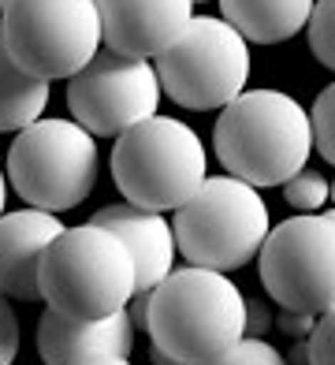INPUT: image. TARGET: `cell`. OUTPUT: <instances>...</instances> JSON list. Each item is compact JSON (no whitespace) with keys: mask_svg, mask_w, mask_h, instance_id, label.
Instances as JSON below:
<instances>
[{"mask_svg":"<svg viewBox=\"0 0 335 365\" xmlns=\"http://www.w3.org/2000/svg\"><path fill=\"white\" fill-rule=\"evenodd\" d=\"M160 90L179 108L212 112L231 105L249 82V41L224 15H194L157 56Z\"/></svg>","mask_w":335,"mask_h":365,"instance_id":"obj_7","label":"cell"},{"mask_svg":"<svg viewBox=\"0 0 335 365\" xmlns=\"http://www.w3.org/2000/svg\"><path fill=\"white\" fill-rule=\"evenodd\" d=\"M19 313L11 309V298L0 291V365H11L15 354H19Z\"/></svg>","mask_w":335,"mask_h":365,"instance_id":"obj_22","label":"cell"},{"mask_svg":"<svg viewBox=\"0 0 335 365\" xmlns=\"http://www.w3.org/2000/svg\"><path fill=\"white\" fill-rule=\"evenodd\" d=\"M309 123H313V149L335 168V82L316 93Z\"/></svg>","mask_w":335,"mask_h":365,"instance_id":"obj_18","label":"cell"},{"mask_svg":"<svg viewBox=\"0 0 335 365\" xmlns=\"http://www.w3.org/2000/svg\"><path fill=\"white\" fill-rule=\"evenodd\" d=\"M212 145L227 175L257 190L279 187L309 164L313 123L306 105L291 93L272 86L242 90L231 105L220 108Z\"/></svg>","mask_w":335,"mask_h":365,"instance_id":"obj_2","label":"cell"},{"mask_svg":"<svg viewBox=\"0 0 335 365\" xmlns=\"http://www.w3.org/2000/svg\"><path fill=\"white\" fill-rule=\"evenodd\" d=\"M38 287L48 309L67 317H112L134 298L130 250L100 224L63 227L41 254Z\"/></svg>","mask_w":335,"mask_h":365,"instance_id":"obj_3","label":"cell"},{"mask_svg":"<svg viewBox=\"0 0 335 365\" xmlns=\"http://www.w3.org/2000/svg\"><path fill=\"white\" fill-rule=\"evenodd\" d=\"M112 179L123 202L153 212H175L209 179L201 135L175 115H149L115 138Z\"/></svg>","mask_w":335,"mask_h":365,"instance_id":"obj_4","label":"cell"},{"mask_svg":"<svg viewBox=\"0 0 335 365\" xmlns=\"http://www.w3.org/2000/svg\"><path fill=\"white\" fill-rule=\"evenodd\" d=\"M205 365H291V361L283 358L264 336H242L234 346H227L220 358H212Z\"/></svg>","mask_w":335,"mask_h":365,"instance_id":"obj_20","label":"cell"},{"mask_svg":"<svg viewBox=\"0 0 335 365\" xmlns=\"http://www.w3.org/2000/svg\"><path fill=\"white\" fill-rule=\"evenodd\" d=\"M321 217H324V220H331V224H335V205H331V209H324V212H321Z\"/></svg>","mask_w":335,"mask_h":365,"instance_id":"obj_29","label":"cell"},{"mask_svg":"<svg viewBox=\"0 0 335 365\" xmlns=\"http://www.w3.org/2000/svg\"><path fill=\"white\" fill-rule=\"evenodd\" d=\"M0 45L34 78H71L97 56L100 15L93 0H8Z\"/></svg>","mask_w":335,"mask_h":365,"instance_id":"obj_8","label":"cell"},{"mask_svg":"<svg viewBox=\"0 0 335 365\" xmlns=\"http://www.w3.org/2000/svg\"><path fill=\"white\" fill-rule=\"evenodd\" d=\"M316 317L313 313H291V309H279V331L291 339H309Z\"/></svg>","mask_w":335,"mask_h":365,"instance_id":"obj_23","label":"cell"},{"mask_svg":"<svg viewBox=\"0 0 335 365\" xmlns=\"http://www.w3.org/2000/svg\"><path fill=\"white\" fill-rule=\"evenodd\" d=\"M194 4H209V0H194Z\"/></svg>","mask_w":335,"mask_h":365,"instance_id":"obj_30","label":"cell"},{"mask_svg":"<svg viewBox=\"0 0 335 365\" xmlns=\"http://www.w3.org/2000/svg\"><path fill=\"white\" fill-rule=\"evenodd\" d=\"M4 4H8V0H0V8H4Z\"/></svg>","mask_w":335,"mask_h":365,"instance_id":"obj_31","label":"cell"},{"mask_svg":"<svg viewBox=\"0 0 335 365\" xmlns=\"http://www.w3.org/2000/svg\"><path fill=\"white\" fill-rule=\"evenodd\" d=\"M328 202L335 205V179H328Z\"/></svg>","mask_w":335,"mask_h":365,"instance_id":"obj_28","label":"cell"},{"mask_svg":"<svg viewBox=\"0 0 335 365\" xmlns=\"http://www.w3.org/2000/svg\"><path fill=\"white\" fill-rule=\"evenodd\" d=\"M4 205H8V175L0 168V217H4Z\"/></svg>","mask_w":335,"mask_h":365,"instance_id":"obj_27","label":"cell"},{"mask_svg":"<svg viewBox=\"0 0 335 365\" xmlns=\"http://www.w3.org/2000/svg\"><path fill=\"white\" fill-rule=\"evenodd\" d=\"M309 365H335V309L321 313L309 331Z\"/></svg>","mask_w":335,"mask_h":365,"instance_id":"obj_21","label":"cell"},{"mask_svg":"<svg viewBox=\"0 0 335 365\" xmlns=\"http://www.w3.org/2000/svg\"><path fill=\"white\" fill-rule=\"evenodd\" d=\"M257 261L261 284L279 309L313 317L335 309V224L321 212H298L268 227Z\"/></svg>","mask_w":335,"mask_h":365,"instance_id":"obj_9","label":"cell"},{"mask_svg":"<svg viewBox=\"0 0 335 365\" xmlns=\"http://www.w3.org/2000/svg\"><path fill=\"white\" fill-rule=\"evenodd\" d=\"M272 328V313L257 298H246V336H264Z\"/></svg>","mask_w":335,"mask_h":365,"instance_id":"obj_24","label":"cell"},{"mask_svg":"<svg viewBox=\"0 0 335 365\" xmlns=\"http://www.w3.org/2000/svg\"><path fill=\"white\" fill-rule=\"evenodd\" d=\"M134 328L127 309L112 317H67L60 309H45L38 321V354L45 365H67L82 354H120L130 358Z\"/></svg>","mask_w":335,"mask_h":365,"instance_id":"obj_14","label":"cell"},{"mask_svg":"<svg viewBox=\"0 0 335 365\" xmlns=\"http://www.w3.org/2000/svg\"><path fill=\"white\" fill-rule=\"evenodd\" d=\"M283 197H287V205L298 209V212H321L328 205V179L306 164L302 172H294L283 182Z\"/></svg>","mask_w":335,"mask_h":365,"instance_id":"obj_17","label":"cell"},{"mask_svg":"<svg viewBox=\"0 0 335 365\" xmlns=\"http://www.w3.org/2000/svg\"><path fill=\"white\" fill-rule=\"evenodd\" d=\"M90 224L115 231L134 261V294H149L160 279L175 269V231L164 212L138 209L130 202H112L93 212Z\"/></svg>","mask_w":335,"mask_h":365,"instance_id":"obj_12","label":"cell"},{"mask_svg":"<svg viewBox=\"0 0 335 365\" xmlns=\"http://www.w3.org/2000/svg\"><path fill=\"white\" fill-rule=\"evenodd\" d=\"M67 108L93 138H120L134 123L160 112L157 68L142 56L97 48L86 68L67 78Z\"/></svg>","mask_w":335,"mask_h":365,"instance_id":"obj_10","label":"cell"},{"mask_svg":"<svg viewBox=\"0 0 335 365\" xmlns=\"http://www.w3.org/2000/svg\"><path fill=\"white\" fill-rule=\"evenodd\" d=\"M67 365H130V361L120 354H82V358H71Z\"/></svg>","mask_w":335,"mask_h":365,"instance_id":"obj_25","label":"cell"},{"mask_svg":"<svg viewBox=\"0 0 335 365\" xmlns=\"http://www.w3.org/2000/svg\"><path fill=\"white\" fill-rule=\"evenodd\" d=\"M97 172V138L75 120H34L8 149L11 190L45 212L82 205L93 194Z\"/></svg>","mask_w":335,"mask_h":365,"instance_id":"obj_6","label":"cell"},{"mask_svg":"<svg viewBox=\"0 0 335 365\" xmlns=\"http://www.w3.org/2000/svg\"><path fill=\"white\" fill-rule=\"evenodd\" d=\"M142 331L175 365H205L246 336V294L216 269H172L145 298Z\"/></svg>","mask_w":335,"mask_h":365,"instance_id":"obj_1","label":"cell"},{"mask_svg":"<svg viewBox=\"0 0 335 365\" xmlns=\"http://www.w3.org/2000/svg\"><path fill=\"white\" fill-rule=\"evenodd\" d=\"M48 93H53L48 82L26 75L0 45V135L23 130L34 120H41V112L48 108Z\"/></svg>","mask_w":335,"mask_h":365,"instance_id":"obj_16","label":"cell"},{"mask_svg":"<svg viewBox=\"0 0 335 365\" xmlns=\"http://www.w3.org/2000/svg\"><path fill=\"white\" fill-rule=\"evenodd\" d=\"M306 26H309L313 56L321 60L328 71H335V0H316Z\"/></svg>","mask_w":335,"mask_h":365,"instance_id":"obj_19","label":"cell"},{"mask_svg":"<svg viewBox=\"0 0 335 365\" xmlns=\"http://www.w3.org/2000/svg\"><path fill=\"white\" fill-rule=\"evenodd\" d=\"M316 0H220L224 19L249 45H279L302 34Z\"/></svg>","mask_w":335,"mask_h":365,"instance_id":"obj_15","label":"cell"},{"mask_svg":"<svg viewBox=\"0 0 335 365\" xmlns=\"http://www.w3.org/2000/svg\"><path fill=\"white\" fill-rule=\"evenodd\" d=\"M100 15V41L123 56H160L187 23L194 0H93Z\"/></svg>","mask_w":335,"mask_h":365,"instance_id":"obj_11","label":"cell"},{"mask_svg":"<svg viewBox=\"0 0 335 365\" xmlns=\"http://www.w3.org/2000/svg\"><path fill=\"white\" fill-rule=\"evenodd\" d=\"M272 227L257 187L234 175H209L187 205L175 209V250L197 269L231 272L257 257Z\"/></svg>","mask_w":335,"mask_h":365,"instance_id":"obj_5","label":"cell"},{"mask_svg":"<svg viewBox=\"0 0 335 365\" xmlns=\"http://www.w3.org/2000/svg\"><path fill=\"white\" fill-rule=\"evenodd\" d=\"M287 361H294V365H309V339H294Z\"/></svg>","mask_w":335,"mask_h":365,"instance_id":"obj_26","label":"cell"},{"mask_svg":"<svg viewBox=\"0 0 335 365\" xmlns=\"http://www.w3.org/2000/svg\"><path fill=\"white\" fill-rule=\"evenodd\" d=\"M63 231L56 212L45 209H15L0 217V291L19 302L41 298L38 287V264L45 246Z\"/></svg>","mask_w":335,"mask_h":365,"instance_id":"obj_13","label":"cell"}]
</instances>
